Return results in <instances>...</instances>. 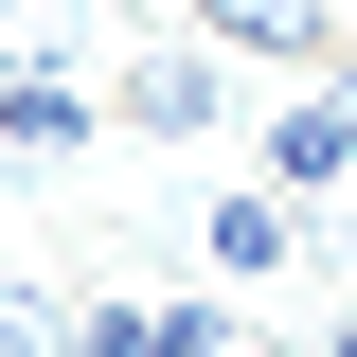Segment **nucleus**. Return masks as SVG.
I'll return each mask as SVG.
<instances>
[{"label": "nucleus", "mask_w": 357, "mask_h": 357, "mask_svg": "<svg viewBox=\"0 0 357 357\" xmlns=\"http://www.w3.org/2000/svg\"><path fill=\"white\" fill-rule=\"evenodd\" d=\"M215 54H268V72H321L340 54V0H178Z\"/></svg>", "instance_id": "3"}, {"label": "nucleus", "mask_w": 357, "mask_h": 357, "mask_svg": "<svg viewBox=\"0 0 357 357\" xmlns=\"http://www.w3.org/2000/svg\"><path fill=\"white\" fill-rule=\"evenodd\" d=\"M197 357H268V340H232V321H215V304H197Z\"/></svg>", "instance_id": "5"}, {"label": "nucleus", "mask_w": 357, "mask_h": 357, "mask_svg": "<svg viewBox=\"0 0 357 357\" xmlns=\"http://www.w3.org/2000/svg\"><path fill=\"white\" fill-rule=\"evenodd\" d=\"M232 72H250V54H215L197 18H178V36H143L126 72H107V107H126L143 143H197V126H232Z\"/></svg>", "instance_id": "1"}, {"label": "nucleus", "mask_w": 357, "mask_h": 357, "mask_svg": "<svg viewBox=\"0 0 357 357\" xmlns=\"http://www.w3.org/2000/svg\"><path fill=\"white\" fill-rule=\"evenodd\" d=\"M197 268H215V286H286V268H304V197H286V178H232L215 215H197Z\"/></svg>", "instance_id": "2"}, {"label": "nucleus", "mask_w": 357, "mask_h": 357, "mask_svg": "<svg viewBox=\"0 0 357 357\" xmlns=\"http://www.w3.org/2000/svg\"><path fill=\"white\" fill-rule=\"evenodd\" d=\"M268 178H286V197H321V178H357V89H304V107L268 126Z\"/></svg>", "instance_id": "4"}]
</instances>
